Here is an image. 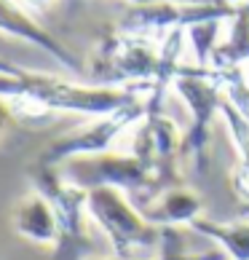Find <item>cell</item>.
<instances>
[{
  "label": "cell",
  "instance_id": "1",
  "mask_svg": "<svg viewBox=\"0 0 249 260\" xmlns=\"http://www.w3.org/2000/svg\"><path fill=\"white\" fill-rule=\"evenodd\" d=\"M171 91L183 100L185 110L190 115V126L183 140V156H180V161H183V167L198 172V175H206L212 123L220 118V110H223V102H225L220 78L209 67L183 64L174 83H171Z\"/></svg>",
  "mask_w": 249,
  "mask_h": 260
},
{
  "label": "cell",
  "instance_id": "2",
  "mask_svg": "<svg viewBox=\"0 0 249 260\" xmlns=\"http://www.w3.org/2000/svg\"><path fill=\"white\" fill-rule=\"evenodd\" d=\"M89 217L97 225L113 255L129 260H153L161 244V228L139 212V207L118 188L89 190Z\"/></svg>",
  "mask_w": 249,
  "mask_h": 260
},
{
  "label": "cell",
  "instance_id": "3",
  "mask_svg": "<svg viewBox=\"0 0 249 260\" xmlns=\"http://www.w3.org/2000/svg\"><path fill=\"white\" fill-rule=\"evenodd\" d=\"M62 175L73 180L75 185L86 190L91 188H118L123 190L139 212L145 209L153 199H158L164 190H169L161 182L158 172L150 169L142 158H137L131 150H110L102 156H86L73 158L62 164Z\"/></svg>",
  "mask_w": 249,
  "mask_h": 260
},
{
  "label": "cell",
  "instance_id": "4",
  "mask_svg": "<svg viewBox=\"0 0 249 260\" xmlns=\"http://www.w3.org/2000/svg\"><path fill=\"white\" fill-rule=\"evenodd\" d=\"M32 188L51 201L59 223V244L54 247L56 260H75L94 247L91 239V217H89V190L75 185L62 175L59 167L38 164L30 172Z\"/></svg>",
  "mask_w": 249,
  "mask_h": 260
},
{
  "label": "cell",
  "instance_id": "5",
  "mask_svg": "<svg viewBox=\"0 0 249 260\" xmlns=\"http://www.w3.org/2000/svg\"><path fill=\"white\" fill-rule=\"evenodd\" d=\"M148 115V105L145 100L134 102L129 108H123L118 113L110 115H99L91 118L89 123L73 129L49 142V148L43 150L41 164H51V167H62V164L73 161V158H86V156H102V153L116 150L118 140L137 126V123Z\"/></svg>",
  "mask_w": 249,
  "mask_h": 260
},
{
  "label": "cell",
  "instance_id": "6",
  "mask_svg": "<svg viewBox=\"0 0 249 260\" xmlns=\"http://www.w3.org/2000/svg\"><path fill=\"white\" fill-rule=\"evenodd\" d=\"M11 228L22 239L41 247H56L59 244V223L51 201L41 190H30L14 204L11 212Z\"/></svg>",
  "mask_w": 249,
  "mask_h": 260
},
{
  "label": "cell",
  "instance_id": "7",
  "mask_svg": "<svg viewBox=\"0 0 249 260\" xmlns=\"http://www.w3.org/2000/svg\"><path fill=\"white\" fill-rule=\"evenodd\" d=\"M142 215L158 228H190L198 217H204V199L188 185H174L153 199Z\"/></svg>",
  "mask_w": 249,
  "mask_h": 260
},
{
  "label": "cell",
  "instance_id": "8",
  "mask_svg": "<svg viewBox=\"0 0 249 260\" xmlns=\"http://www.w3.org/2000/svg\"><path fill=\"white\" fill-rule=\"evenodd\" d=\"M0 30L8 32V35L22 38V41H30L35 46H41L43 51H49L54 59H59L64 67H70V70H78L81 67L78 62H75V56L67 51L59 41H54V38L46 32L35 19L27 16L14 0H0Z\"/></svg>",
  "mask_w": 249,
  "mask_h": 260
},
{
  "label": "cell",
  "instance_id": "9",
  "mask_svg": "<svg viewBox=\"0 0 249 260\" xmlns=\"http://www.w3.org/2000/svg\"><path fill=\"white\" fill-rule=\"evenodd\" d=\"M249 64V0L238 3L233 16L225 22V35L212 54L209 70L223 73Z\"/></svg>",
  "mask_w": 249,
  "mask_h": 260
},
{
  "label": "cell",
  "instance_id": "10",
  "mask_svg": "<svg viewBox=\"0 0 249 260\" xmlns=\"http://www.w3.org/2000/svg\"><path fill=\"white\" fill-rule=\"evenodd\" d=\"M190 231L201 239L215 242L228 260H249V217L220 223L204 215L190 225Z\"/></svg>",
  "mask_w": 249,
  "mask_h": 260
},
{
  "label": "cell",
  "instance_id": "11",
  "mask_svg": "<svg viewBox=\"0 0 249 260\" xmlns=\"http://www.w3.org/2000/svg\"><path fill=\"white\" fill-rule=\"evenodd\" d=\"M228 19H209V22H198L190 24L185 35H188V49L193 51L196 67H209L212 64V54L223 41V30H225Z\"/></svg>",
  "mask_w": 249,
  "mask_h": 260
},
{
  "label": "cell",
  "instance_id": "12",
  "mask_svg": "<svg viewBox=\"0 0 249 260\" xmlns=\"http://www.w3.org/2000/svg\"><path fill=\"white\" fill-rule=\"evenodd\" d=\"M220 121H223V126L228 132V137H231L233 148L238 153V164L236 167H241L249 172V115H244L241 110H236L231 102H223V110H220Z\"/></svg>",
  "mask_w": 249,
  "mask_h": 260
},
{
  "label": "cell",
  "instance_id": "13",
  "mask_svg": "<svg viewBox=\"0 0 249 260\" xmlns=\"http://www.w3.org/2000/svg\"><path fill=\"white\" fill-rule=\"evenodd\" d=\"M190 228H161V244L153 260H196L198 255L188 247Z\"/></svg>",
  "mask_w": 249,
  "mask_h": 260
},
{
  "label": "cell",
  "instance_id": "14",
  "mask_svg": "<svg viewBox=\"0 0 249 260\" xmlns=\"http://www.w3.org/2000/svg\"><path fill=\"white\" fill-rule=\"evenodd\" d=\"M19 118L16 110H14V102L8 97H0V137L6 134V129L11 126V123Z\"/></svg>",
  "mask_w": 249,
  "mask_h": 260
},
{
  "label": "cell",
  "instance_id": "15",
  "mask_svg": "<svg viewBox=\"0 0 249 260\" xmlns=\"http://www.w3.org/2000/svg\"><path fill=\"white\" fill-rule=\"evenodd\" d=\"M0 75H22V70H19V67H14V64H8V62H3V59H0Z\"/></svg>",
  "mask_w": 249,
  "mask_h": 260
},
{
  "label": "cell",
  "instance_id": "16",
  "mask_svg": "<svg viewBox=\"0 0 249 260\" xmlns=\"http://www.w3.org/2000/svg\"><path fill=\"white\" fill-rule=\"evenodd\" d=\"M196 260H225L223 252H217V249H212V252H204V255H198Z\"/></svg>",
  "mask_w": 249,
  "mask_h": 260
},
{
  "label": "cell",
  "instance_id": "17",
  "mask_svg": "<svg viewBox=\"0 0 249 260\" xmlns=\"http://www.w3.org/2000/svg\"><path fill=\"white\" fill-rule=\"evenodd\" d=\"M27 3H30V6H35V8H46V6L51 3V0H27Z\"/></svg>",
  "mask_w": 249,
  "mask_h": 260
},
{
  "label": "cell",
  "instance_id": "18",
  "mask_svg": "<svg viewBox=\"0 0 249 260\" xmlns=\"http://www.w3.org/2000/svg\"><path fill=\"white\" fill-rule=\"evenodd\" d=\"M91 260H129V257H118V255H104V257H91Z\"/></svg>",
  "mask_w": 249,
  "mask_h": 260
},
{
  "label": "cell",
  "instance_id": "19",
  "mask_svg": "<svg viewBox=\"0 0 249 260\" xmlns=\"http://www.w3.org/2000/svg\"><path fill=\"white\" fill-rule=\"evenodd\" d=\"M131 3H134V6H137V3H148V0H131Z\"/></svg>",
  "mask_w": 249,
  "mask_h": 260
},
{
  "label": "cell",
  "instance_id": "20",
  "mask_svg": "<svg viewBox=\"0 0 249 260\" xmlns=\"http://www.w3.org/2000/svg\"><path fill=\"white\" fill-rule=\"evenodd\" d=\"M246 73H249V64H246Z\"/></svg>",
  "mask_w": 249,
  "mask_h": 260
},
{
  "label": "cell",
  "instance_id": "21",
  "mask_svg": "<svg viewBox=\"0 0 249 260\" xmlns=\"http://www.w3.org/2000/svg\"><path fill=\"white\" fill-rule=\"evenodd\" d=\"M246 215H249V207H246Z\"/></svg>",
  "mask_w": 249,
  "mask_h": 260
}]
</instances>
